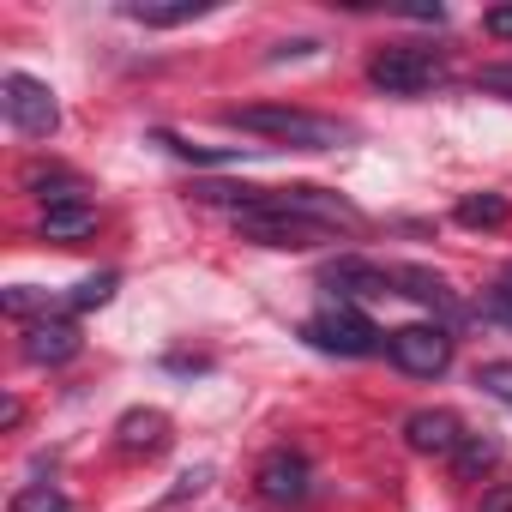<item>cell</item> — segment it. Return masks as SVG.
I'll use <instances>...</instances> for the list:
<instances>
[{
  "label": "cell",
  "instance_id": "cell-1",
  "mask_svg": "<svg viewBox=\"0 0 512 512\" xmlns=\"http://www.w3.org/2000/svg\"><path fill=\"white\" fill-rule=\"evenodd\" d=\"M229 127L241 133H260V139H278V145H296V151H338L350 139L344 121L332 115H308V109H284V103H247V109H223Z\"/></svg>",
  "mask_w": 512,
  "mask_h": 512
},
{
  "label": "cell",
  "instance_id": "cell-2",
  "mask_svg": "<svg viewBox=\"0 0 512 512\" xmlns=\"http://www.w3.org/2000/svg\"><path fill=\"white\" fill-rule=\"evenodd\" d=\"M302 338L314 350H326V356H380L386 350V332L362 308H344V302H332L314 320H302Z\"/></svg>",
  "mask_w": 512,
  "mask_h": 512
},
{
  "label": "cell",
  "instance_id": "cell-3",
  "mask_svg": "<svg viewBox=\"0 0 512 512\" xmlns=\"http://www.w3.org/2000/svg\"><path fill=\"white\" fill-rule=\"evenodd\" d=\"M235 229H241L247 241H260V247H278V253H302V247L332 241V229H320V223H308V217L284 211V205H278V187H272L260 205H253V211H241V217H235Z\"/></svg>",
  "mask_w": 512,
  "mask_h": 512
},
{
  "label": "cell",
  "instance_id": "cell-4",
  "mask_svg": "<svg viewBox=\"0 0 512 512\" xmlns=\"http://www.w3.org/2000/svg\"><path fill=\"white\" fill-rule=\"evenodd\" d=\"M440 79H446V67H440L434 49L398 43V49H380V55L368 61V85L386 91V97H422V91H434Z\"/></svg>",
  "mask_w": 512,
  "mask_h": 512
},
{
  "label": "cell",
  "instance_id": "cell-5",
  "mask_svg": "<svg viewBox=\"0 0 512 512\" xmlns=\"http://www.w3.org/2000/svg\"><path fill=\"white\" fill-rule=\"evenodd\" d=\"M0 115H7L13 133H25V139H49L61 127L55 91L43 79H31V73H7V79H0Z\"/></svg>",
  "mask_w": 512,
  "mask_h": 512
},
{
  "label": "cell",
  "instance_id": "cell-6",
  "mask_svg": "<svg viewBox=\"0 0 512 512\" xmlns=\"http://www.w3.org/2000/svg\"><path fill=\"white\" fill-rule=\"evenodd\" d=\"M386 356L416 380H440L452 368V332L446 326H398L386 338Z\"/></svg>",
  "mask_w": 512,
  "mask_h": 512
},
{
  "label": "cell",
  "instance_id": "cell-7",
  "mask_svg": "<svg viewBox=\"0 0 512 512\" xmlns=\"http://www.w3.org/2000/svg\"><path fill=\"white\" fill-rule=\"evenodd\" d=\"M320 290H326L332 302L356 308V302H380V296H392V278H386V266L362 260V253H338V260L320 266Z\"/></svg>",
  "mask_w": 512,
  "mask_h": 512
},
{
  "label": "cell",
  "instance_id": "cell-8",
  "mask_svg": "<svg viewBox=\"0 0 512 512\" xmlns=\"http://www.w3.org/2000/svg\"><path fill=\"white\" fill-rule=\"evenodd\" d=\"M278 205L284 211H296V217H308V223H320V229H344V235H356L362 229V211L344 199V193H332V187H278Z\"/></svg>",
  "mask_w": 512,
  "mask_h": 512
},
{
  "label": "cell",
  "instance_id": "cell-9",
  "mask_svg": "<svg viewBox=\"0 0 512 512\" xmlns=\"http://www.w3.org/2000/svg\"><path fill=\"white\" fill-rule=\"evenodd\" d=\"M386 278H392V296H410V302H422L440 320H464V308H458V296H452V284L440 272H428V266H386Z\"/></svg>",
  "mask_w": 512,
  "mask_h": 512
},
{
  "label": "cell",
  "instance_id": "cell-10",
  "mask_svg": "<svg viewBox=\"0 0 512 512\" xmlns=\"http://www.w3.org/2000/svg\"><path fill=\"white\" fill-rule=\"evenodd\" d=\"M25 362H37V368H61V362H73L79 350H85V338H79V326L73 320H61V314H49V320H31L25 326Z\"/></svg>",
  "mask_w": 512,
  "mask_h": 512
},
{
  "label": "cell",
  "instance_id": "cell-11",
  "mask_svg": "<svg viewBox=\"0 0 512 512\" xmlns=\"http://www.w3.org/2000/svg\"><path fill=\"white\" fill-rule=\"evenodd\" d=\"M404 446L422 458H452L464 446V422L452 410H410L404 416Z\"/></svg>",
  "mask_w": 512,
  "mask_h": 512
},
{
  "label": "cell",
  "instance_id": "cell-12",
  "mask_svg": "<svg viewBox=\"0 0 512 512\" xmlns=\"http://www.w3.org/2000/svg\"><path fill=\"white\" fill-rule=\"evenodd\" d=\"M253 482H260V494H266L272 506H296V500L308 494V458H302V452H290V446H278V452H266V458H260Z\"/></svg>",
  "mask_w": 512,
  "mask_h": 512
},
{
  "label": "cell",
  "instance_id": "cell-13",
  "mask_svg": "<svg viewBox=\"0 0 512 512\" xmlns=\"http://www.w3.org/2000/svg\"><path fill=\"white\" fill-rule=\"evenodd\" d=\"M169 440H175V428H169V416L151 410V404H139V410H127V416L115 422V446H121L127 458H157V452H169Z\"/></svg>",
  "mask_w": 512,
  "mask_h": 512
},
{
  "label": "cell",
  "instance_id": "cell-14",
  "mask_svg": "<svg viewBox=\"0 0 512 512\" xmlns=\"http://www.w3.org/2000/svg\"><path fill=\"white\" fill-rule=\"evenodd\" d=\"M97 229V205L91 199H61V205H49L43 211V241H85Z\"/></svg>",
  "mask_w": 512,
  "mask_h": 512
},
{
  "label": "cell",
  "instance_id": "cell-15",
  "mask_svg": "<svg viewBox=\"0 0 512 512\" xmlns=\"http://www.w3.org/2000/svg\"><path fill=\"white\" fill-rule=\"evenodd\" d=\"M205 13H211V0H133V7H127V19H139V25H151V31L193 25V19H205Z\"/></svg>",
  "mask_w": 512,
  "mask_h": 512
},
{
  "label": "cell",
  "instance_id": "cell-16",
  "mask_svg": "<svg viewBox=\"0 0 512 512\" xmlns=\"http://www.w3.org/2000/svg\"><path fill=\"white\" fill-rule=\"evenodd\" d=\"M500 458H506V446H500L494 434H464V446L452 452V476H458V482H476V476L500 470Z\"/></svg>",
  "mask_w": 512,
  "mask_h": 512
},
{
  "label": "cell",
  "instance_id": "cell-17",
  "mask_svg": "<svg viewBox=\"0 0 512 512\" xmlns=\"http://www.w3.org/2000/svg\"><path fill=\"white\" fill-rule=\"evenodd\" d=\"M452 217H458L464 229H506V217H512V199H506V193H464Z\"/></svg>",
  "mask_w": 512,
  "mask_h": 512
},
{
  "label": "cell",
  "instance_id": "cell-18",
  "mask_svg": "<svg viewBox=\"0 0 512 512\" xmlns=\"http://www.w3.org/2000/svg\"><path fill=\"white\" fill-rule=\"evenodd\" d=\"M19 181H25L31 193H43L49 205H61V199H79V175H73V169H61V163H31Z\"/></svg>",
  "mask_w": 512,
  "mask_h": 512
},
{
  "label": "cell",
  "instance_id": "cell-19",
  "mask_svg": "<svg viewBox=\"0 0 512 512\" xmlns=\"http://www.w3.org/2000/svg\"><path fill=\"white\" fill-rule=\"evenodd\" d=\"M13 512H79L55 482H25L19 494H13Z\"/></svg>",
  "mask_w": 512,
  "mask_h": 512
},
{
  "label": "cell",
  "instance_id": "cell-20",
  "mask_svg": "<svg viewBox=\"0 0 512 512\" xmlns=\"http://www.w3.org/2000/svg\"><path fill=\"white\" fill-rule=\"evenodd\" d=\"M115 284H121L115 272H97V278H85V284L73 290V308H79V314H85V308H103V302L115 296Z\"/></svg>",
  "mask_w": 512,
  "mask_h": 512
},
{
  "label": "cell",
  "instance_id": "cell-21",
  "mask_svg": "<svg viewBox=\"0 0 512 512\" xmlns=\"http://www.w3.org/2000/svg\"><path fill=\"white\" fill-rule=\"evenodd\" d=\"M476 386H482L488 398L512 404V362H482V368H476Z\"/></svg>",
  "mask_w": 512,
  "mask_h": 512
},
{
  "label": "cell",
  "instance_id": "cell-22",
  "mask_svg": "<svg viewBox=\"0 0 512 512\" xmlns=\"http://www.w3.org/2000/svg\"><path fill=\"white\" fill-rule=\"evenodd\" d=\"M0 308H7L13 320H25V326H31V314L49 320V296H37V290H7V296H0Z\"/></svg>",
  "mask_w": 512,
  "mask_h": 512
},
{
  "label": "cell",
  "instance_id": "cell-23",
  "mask_svg": "<svg viewBox=\"0 0 512 512\" xmlns=\"http://www.w3.org/2000/svg\"><path fill=\"white\" fill-rule=\"evenodd\" d=\"M476 91H488V97H506V103H512V61L482 67V73H476Z\"/></svg>",
  "mask_w": 512,
  "mask_h": 512
},
{
  "label": "cell",
  "instance_id": "cell-24",
  "mask_svg": "<svg viewBox=\"0 0 512 512\" xmlns=\"http://www.w3.org/2000/svg\"><path fill=\"white\" fill-rule=\"evenodd\" d=\"M476 314H482V320H494V326H512V290H506V284H500V290H488V296L476 302Z\"/></svg>",
  "mask_w": 512,
  "mask_h": 512
},
{
  "label": "cell",
  "instance_id": "cell-25",
  "mask_svg": "<svg viewBox=\"0 0 512 512\" xmlns=\"http://www.w3.org/2000/svg\"><path fill=\"white\" fill-rule=\"evenodd\" d=\"M157 145H169L175 157H193V163H223V157H235V151H205V145H187V139H175V133H157Z\"/></svg>",
  "mask_w": 512,
  "mask_h": 512
},
{
  "label": "cell",
  "instance_id": "cell-26",
  "mask_svg": "<svg viewBox=\"0 0 512 512\" xmlns=\"http://www.w3.org/2000/svg\"><path fill=\"white\" fill-rule=\"evenodd\" d=\"M476 512H512V482H494L488 494H482V506Z\"/></svg>",
  "mask_w": 512,
  "mask_h": 512
},
{
  "label": "cell",
  "instance_id": "cell-27",
  "mask_svg": "<svg viewBox=\"0 0 512 512\" xmlns=\"http://www.w3.org/2000/svg\"><path fill=\"white\" fill-rule=\"evenodd\" d=\"M205 482H211V470H205V464H199V470H187V476H181V488H175V494H169V500H187V494H199V488H205Z\"/></svg>",
  "mask_w": 512,
  "mask_h": 512
},
{
  "label": "cell",
  "instance_id": "cell-28",
  "mask_svg": "<svg viewBox=\"0 0 512 512\" xmlns=\"http://www.w3.org/2000/svg\"><path fill=\"white\" fill-rule=\"evenodd\" d=\"M482 25H488V37H512V7H494Z\"/></svg>",
  "mask_w": 512,
  "mask_h": 512
},
{
  "label": "cell",
  "instance_id": "cell-29",
  "mask_svg": "<svg viewBox=\"0 0 512 512\" xmlns=\"http://www.w3.org/2000/svg\"><path fill=\"white\" fill-rule=\"evenodd\" d=\"M19 416H25V404H19V398H7V404H0V422H7V428H19Z\"/></svg>",
  "mask_w": 512,
  "mask_h": 512
},
{
  "label": "cell",
  "instance_id": "cell-30",
  "mask_svg": "<svg viewBox=\"0 0 512 512\" xmlns=\"http://www.w3.org/2000/svg\"><path fill=\"white\" fill-rule=\"evenodd\" d=\"M169 368H175V374H199L205 362H199V356H169Z\"/></svg>",
  "mask_w": 512,
  "mask_h": 512
},
{
  "label": "cell",
  "instance_id": "cell-31",
  "mask_svg": "<svg viewBox=\"0 0 512 512\" xmlns=\"http://www.w3.org/2000/svg\"><path fill=\"white\" fill-rule=\"evenodd\" d=\"M500 284H506V290H512V260H506V272H500Z\"/></svg>",
  "mask_w": 512,
  "mask_h": 512
}]
</instances>
